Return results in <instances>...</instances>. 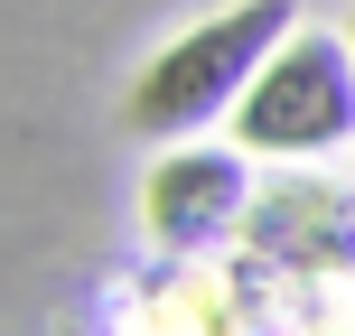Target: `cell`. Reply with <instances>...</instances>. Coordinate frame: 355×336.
I'll return each mask as SVG.
<instances>
[{"label": "cell", "instance_id": "obj_1", "mask_svg": "<svg viewBox=\"0 0 355 336\" xmlns=\"http://www.w3.org/2000/svg\"><path fill=\"white\" fill-rule=\"evenodd\" d=\"M290 28H300L290 0H234V10L196 19L187 37H168V47L131 75L122 122L141 131V141H187V131H206L215 112L243 103V85L262 75V56L281 47Z\"/></svg>", "mask_w": 355, "mask_h": 336}, {"label": "cell", "instance_id": "obj_2", "mask_svg": "<svg viewBox=\"0 0 355 336\" xmlns=\"http://www.w3.org/2000/svg\"><path fill=\"white\" fill-rule=\"evenodd\" d=\"M225 122L252 159H318V150L355 141V37L290 28Z\"/></svg>", "mask_w": 355, "mask_h": 336}, {"label": "cell", "instance_id": "obj_3", "mask_svg": "<svg viewBox=\"0 0 355 336\" xmlns=\"http://www.w3.org/2000/svg\"><path fill=\"white\" fill-rule=\"evenodd\" d=\"M141 215L178 252L215 243V233L243 215V150H168V159L141 177Z\"/></svg>", "mask_w": 355, "mask_h": 336}, {"label": "cell", "instance_id": "obj_4", "mask_svg": "<svg viewBox=\"0 0 355 336\" xmlns=\"http://www.w3.org/2000/svg\"><path fill=\"white\" fill-rule=\"evenodd\" d=\"M346 37H355V19H346Z\"/></svg>", "mask_w": 355, "mask_h": 336}]
</instances>
